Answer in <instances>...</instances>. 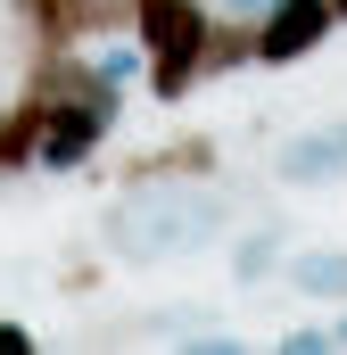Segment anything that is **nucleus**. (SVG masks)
I'll return each mask as SVG.
<instances>
[{"instance_id":"f257e3e1","label":"nucleus","mask_w":347,"mask_h":355,"mask_svg":"<svg viewBox=\"0 0 347 355\" xmlns=\"http://www.w3.org/2000/svg\"><path fill=\"white\" fill-rule=\"evenodd\" d=\"M331 0H264L257 8V67H306L331 42Z\"/></svg>"},{"instance_id":"f03ea898","label":"nucleus","mask_w":347,"mask_h":355,"mask_svg":"<svg viewBox=\"0 0 347 355\" xmlns=\"http://www.w3.org/2000/svg\"><path fill=\"white\" fill-rule=\"evenodd\" d=\"M108 132H116V116H99V107H83V99H42V166H50V174L91 166Z\"/></svg>"},{"instance_id":"7ed1b4c3","label":"nucleus","mask_w":347,"mask_h":355,"mask_svg":"<svg viewBox=\"0 0 347 355\" xmlns=\"http://www.w3.org/2000/svg\"><path fill=\"white\" fill-rule=\"evenodd\" d=\"M215 166H223V149H215L207 132H174L158 149H141V157L124 166V182H133V190H198Z\"/></svg>"},{"instance_id":"20e7f679","label":"nucleus","mask_w":347,"mask_h":355,"mask_svg":"<svg viewBox=\"0 0 347 355\" xmlns=\"http://www.w3.org/2000/svg\"><path fill=\"white\" fill-rule=\"evenodd\" d=\"M207 25L215 17L198 0H133V50L141 58H198Z\"/></svg>"},{"instance_id":"39448f33","label":"nucleus","mask_w":347,"mask_h":355,"mask_svg":"<svg viewBox=\"0 0 347 355\" xmlns=\"http://www.w3.org/2000/svg\"><path fill=\"white\" fill-rule=\"evenodd\" d=\"M273 174L298 182V190H314V182H339L347 174V124H314V132H298L281 157H273Z\"/></svg>"},{"instance_id":"423d86ee","label":"nucleus","mask_w":347,"mask_h":355,"mask_svg":"<svg viewBox=\"0 0 347 355\" xmlns=\"http://www.w3.org/2000/svg\"><path fill=\"white\" fill-rule=\"evenodd\" d=\"M240 67H257V8L215 17L207 42H198V83H223V75H240Z\"/></svg>"},{"instance_id":"0eeeda50","label":"nucleus","mask_w":347,"mask_h":355,"mask_svg":"<svg viewBox=\"0 0 347 355\" xmlns=\"http://www.w3.org/2000/svg\"><path fill=\"white\" fill-rule=\"evenodd\" d=\"M33 166H42V99L17 91L0 107V174H33Z\"/></svg>"},{"instance_id":"6e6552de","label":"nucleus","mask_w":347,"mask_h":355,"mask_svg":"<svg viewBox=\"0 0 347 355\" xmlns=\"http://www.w3.org/2000/svg\"><path fill=\"white\" fill-rule=\"evenodd\" d=\"M289 281L306 289V297H323V306H347V248H306Z\"/></svg>"},{"instance_id":"1a4fd4ad","label":"nucleus","mask_w":347,"mask_h":355,"mask_svg":"<svg viewBox=\"0 0 347 355\" xmlns=\"http://www.w3.org/2000/svg\"><path fill=\"white\" fill-rule=\"evenodd\" d=\"M198 91V58H149V99L158 107H182Z\"/></svg>"},{"instance_id":"9d476101","label":"nucleus","mask_w":347,"mask_h":355,"mask_svg":"<svg viewBox=\"0 0 347 355\" xmlns=\"http://www.w3.org/2000/svg\"><path fill=\"white\" fill-rule=\"evenodd\" d=\"M273 265H281V248H273V240H240V257H232V272H240V281H264Z\"/></svg>"},{"instance_id":"9b49d317","label":"nucleus","mask_w":347,"mask_h":355,"mask_svg":"<svg viewBox=\"0 0 347 355\" xmlns=\"http://www.w3.org/2000/svg\"><path fill=\"white\" fill-rule=\"evenodd\" d=\"M58 289H67V297H91V289H99V265H67V272H58Z\"/></svg>"},{"instance_id":"f8f14e48","label":"nucleus","mask_w":347,"mask_h":355,"mask_svg":"<svg viewBox=\"0 0 347 355\" xmlns=\"http://www.w3.org/2000/svg\"><path fill=\"white\" fill-rule=\"evenodd\" d=\"M0 355H33V331L25 322H0Z\"/></svg>"},{"instance_id":"ddd939ff","label":"nucleus","mask_w":347,"mask_h":355,"mask_svg":"<svg viewBox=\"0 0 347 355\" xmlns=\"http://www.w3.org/2000/svg\"><path fill=\"white\" fill-rule=\"evenodd\" d=\"M331 17H339V25H347V0H331Z\"/></svg>"},{"instance_id":"4468645a","label":"nucleus","mask_w":347,"mask_h":355,"mask_svg":"<svg viewBox=\"0 0 347 355\" xmlns=\"http://www.w3.org/2000/svg\"><path fill=\"white\" fill-rule=\"evenodd\" d=\"M331 339H339V347H347V314H339V331H331Z\"/></svg>"},{"instance_id":"2eb2a0df","label":"nucleus","mask_w":347,"mask_h":355,"mask_svg":"<svg viewBox=\"0 0 347 355\" xmlns=\"http://www.w3.org/2000/svg\"><path fill=\"white\" fill-rule=\"evenodd\" d=\"M240 8H257V0H240Z\"/></svg>"}]
</instances>
